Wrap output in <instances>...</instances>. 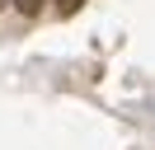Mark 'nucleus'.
I'll return each mask as SVG.
<instances>
[{"label": "nucleus", "mask_w": 155, "mask_h": 150, "mask_svg": "<svg viewBox=\"0 0 155 150\" xmlns=\"http://www.w3.org/2000/svg\"><path fill=\"white\" fill-rule=\"evenodd\" d=\"M80 5H85V0H57V14H61V19H71Z\"/></svg>", "instance_id": "1"}, {"label": "nucleus", "mask_w": 155, "mask_h": 150, "mask_svg": "<svg viewBox=\"0 0 155 150\" xmlns=\"http://www.w3.org/2000/svg\"><path fill=\"white\" fill-rule=\"evenodd\" d=\"M0 5H5V0H0Z\"/></svg>", "instance_id": "3"}, {"label": "nucleus", "mask_w": 155, "mask_h": 150, "mask_svg": "<svg viewBox=\"0 0 155 150\" xmlns=\"http://www.w3.org/2000/svg\"><path fill=\"white\" fill-rule=\"evenodd\" d=\"M14 9H19V14H28V19H33V14H38V9H42V0H14Z\"/></svg>", "instance_id": "2"}]
</instances>
